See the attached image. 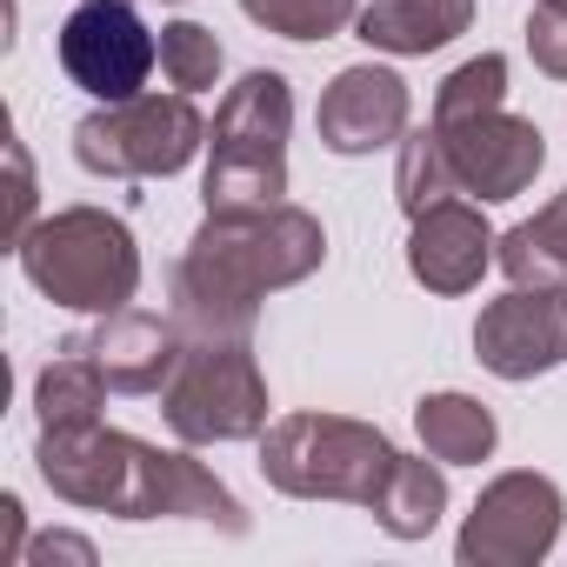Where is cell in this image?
Masks as SVG:
<instances>
[{"instance_id":"obj_24","label":"cell","mask_w":567,"mask_h":567,"mask_svg":"<svg viewBox=\"0 0 567 567\" xmlns=\"http://www.w3.org/2000/svg\"><path fill=\"white\" fill-rule=\"evenodd\" d=\"M527 54L547 81H567V8H534L527 14Z\"/></svg>"},{"instance_id":"obj_4","label":"cell","mask_w":567,"mask_h":567,"mask_svg":"<svg viewBox=\"0 0 567 567\" xmlns=\"http://www.w3.org/2000/svg\"><path fill=\"white\" fill-rule=\"evenodd\" d=\"M14 254L34 288L74 315H121L141 288V247L127 220L107 207H61L34 220Z\"/></svg>"},{"instance_id":"obj_9","label":"cell","mask_w":567,"mask_h":567,"mask_svg":"<svg viewBox=\"0 0 567 567\" xmlns=\"http://www.w3.org/2000/svg\"><path fill=\"white\" fill-rule=\"evenodd\" d=\"M61 74L94 94V101H134L161 61V41L147 34V21L134 14V0H81L61 21Z\"/></svg>"},{"instance_id":"obj_7","label":"cell","mask_w":567,"mask_h":567,"mask_svg":"<svg viewBox=\"0 0 567 567\" xmlns=\"http://www.w3.org/2000/svg\"><path fill=\"white\" fill-rule=\"evenodd\" d=\"M207 141V121L194 107V94H134V101H107L101 114H87L74 127V161L87 174L107 181H154V174H181Z\"/></svg>"},{"instance_id":"obj_10","label":"cell","mask_w":567,"mask_h":567,"mask_svg":"<svg viewBox=\"0 0 567 567\" xmlns=\"http://www.w3.org/2000/svg\"><path fill=\"white\" fill-rule=\"evenodd\" d=\"M447 161H454V181L461 194L474 200H514L534 187L540 161H547V141L534 121L507 114V107H487V114H467V121H434Z\"/></svg>"},{"instance_id":"obj_5","label":"cell","mask_w":567,"mask_h":567,"mask_svg":"<svg viewBox=\"0 0 567 567\" xmlns=\"http://www.w3.org/2000/svg\"><path fill=\"white\" fill-rule=\"evenodd\" d=\"M394 441L348 414H288L260 434V474L267 487L295 501H354L374 507L394 474Z\"/></svg>"},{"instance_id":"obj_11","label":"cell","mask_w":567,"mask_h":567,"mask_svg":"<svg viewBox=\"0 0 567 567\" xmlns=\"http://www.w3.org/2000/svg\"><path fill=\"white\" fill-rule=\"evenodd\" d=\"M474 354L501 381H534L567 361V288H507L474 321Z\"/></svg>"},{"instance_id":"obj_3","label":"cell","mask_w":567,"mask_h":567,"mask_svg":"<svg viewBox=\"0 0 567 567\" xmlns=\"http://www.w3.org/2000/svg\"><path fill=\"white\" fill-rule=\"evenodd\" d=\"M288 134H295V94L274 68H254L227 87L207 127V214H247L280 207L288 194Z\"/></svg>"},{"instance_id":"obj_26","label":"cell","mask_w":567,"mask_h":567,"mask_svg":"<svg viewBox=\"0 0 567 567\" xmlns=\"http://www.w3.org/2000/svg\"><path fill=\"white\" fill-rule=\"evenodd\" d=\"M28 560H81V567H94V547H87L81 534H41Z\"/></svg>"},{"instance_id":"obj_14","label":"cell","mask_w":567,"mask_h":567,"mask_svg":"<svg viewBox=\"0 0 567 567\" xmlns=\"http://www.w3.org/2000/svg\"><path fill=\"white\" fill-rule=\"evenodd\" d=\"M181 321L174 315H141V308H121V315H101L94 334H81L74 348L94 354V368L107 374L114 394H161L174 361H181Z\"/></svg>"},{"instance_id":"obj_12","label":"cell","mask_w":567,"mask_h":567,"mask_svg":"<svg viewBox=\"0 0 567 567\" xmlns=\"http://www.w3.org/2000/svg\"><path fill=\"white\" fill-rule=\"evenodd\" d=\"M321 141L334 154H374V147H394L408 134V81L394 68H341L321 94Z\"/></svg>"},{"instance_id":"obj_2","label":"cell","mask_w":567,"mask_h":567,"mask_svg":"<svg viewBox=\"0 0 567 567\" xmlns=\"http://www.w3.org/2000/svg\"><path fill=\"white\" fill-rule=\"evenodd\" d=\"M328 260V234L308 207H247L207 214L174 260V321L181 334H254L267 295L295 288Z\"/></svg>"},{"instance_id":"obj_16","label":"cell","mask_w":567,"mask_h":567,"mask_svg":"<svg viewBox=\"0 0 567 567\" xmlns=\"http://www.w3.org/2000/svg\"><path fill=\"white\" fill-rule=\"evenodd\" d=\"M494 267L514 288H567V187L520 227L494 240Z\"/></svg>"},{"instance_id":"obj_17","label":"cell","mask_w":567,"mask_h":567,"mask_svg":"<svg viewBox=\"0 0 567 567\" xmlns=\"http://www.w3.org/2000/svg\"><path fill=\"white\" fill-rule=\"evenodd\" d=\"M414 427H421V447L441 461V467H481L501 441L494 414L474 401V394H427L414 408Z\"/></svg>"},{"instance_id":"obj_19","label":"cell","mask_w":567,"mask_h":567,"mask_svg":"<svg viewBox=\"0 0 567 567\" xmlns=\"http://www.w3.org/2000/svg\"><path fill=\"white\" fill-rule=\"evenodd\" d=\"M101 401H107V374L94 368V354L87 348H61L48 368H41V381H34V414H41V427H87V421H101Z\"/></svg>"},{"instance_id":"obj_27","label":"cell","mask_w":567,"mask_h":567,"mask_svg":"<svg viewBox=\"0 0 567 567\" xmlns=\"http://www.w3.org/2000/svg\"><path fill=\"white\" fill-rule=\"evenodd\" d=\"M14 560H21V501L0 494V567H14Z\"/></svg>"},{"instance_id":"obj_25","label":"cell","mask_w":567,"mask_h":567,"mask_svg":"<svg viewBox=\"0 0 567 567\" xmlns=\"http://www.w3.org/2000/svg\"><path fill=\"white\" fill-rule=\"evenodd\" d=\"M8 247H21L28 240V227H34V167H28V147L21 141H8Z\"/></svg>"},{"instance_id":"obj_23","label":"cell","mask_w":567,"mask_h":567,"mask_svg":"<svg viewBox=\"0 0 567 567\" xmlns=\"http://www.w3.org/2000/svg\"><path fill=\"white\" fill-rule=\"evenodd\" d=\"M487 107H507V61L501 54H474L434 94V121H467V114H487Z\"/></svg>"},{"instance_id":"obj_8","label":"cell","mask_w":567,"mask_h":567,"mask_svg":"<svg viewBox=\"0 0 567 567\" xmlns=\"http://www.w3.org/2000/svg\"><path fill=\"white\" fill-rule=\"evenodd\" d=\"M560 514H567L560 487L547 474H534V467H514V474L481 487L454 554H461V567H534V560L554 554Z\"/></svg>"},{"instance_id":"obj_18","label":"cell","mask_w":567,"mask_h":567,"mask_svg":"<svg viewBox=\"0 0 567 567\" xmlns=\"http://www.w3.org/2000/svg\"><path fill=\"white\" fill-rule=\"evenodd\" d=\"M368 514H374L394 540H427V534L441 527V514H447V474H441V461L401 454L394 474H388V487H381V501H374Z\"/></svg>"},{"instance_id":"obj_15","label":"cell","mask_w":567,"mask_h":567,"mask_svg":"<svg viewBox=\"0 0 567 567\" xmlns=\"http://www.w3.org/2000/svg\"><path fill=\"white\" fill-rule=\"evenodd\" d=\"M474 0H374V8L354 14L361 41L381 54H434L454 34H467Z\"/></svg>"},{"instance_id":"obj_21","label":"cell","mask_w":567,"mask_h":567,"mask_svg":"<svg viewBox=\"0 0 567 567\" xmlns=\"http://www.w3.org/2000/svg\"><path fill=\"white\" fill-rule=\"evenodd\" d=\"M240 14L280 41H328L361 14V0H240Z\"/></svg>"},{"instance_id":"obj_13","label":"cell","mask_w":567,"mask_h":567,"mask_svg":"<svg viewBox=\"0 0 567 567\" xmlns=\"http://www.w3.org/2000/svg\"><path fill=\"white\" fill-rule=\"evenodd\" d=\"M494 227L481 220V207H467L461 194L414 214V234H408V267L427 295H467L481 288V274L494 267Z\"/></svg>"},{"instance_id":"obj_1","label":"cell","mask_w":567,"mask_h":567,"mask_svg":"<svg viewBox=\"0 0 567 567\" xmlns=\"http://www.w3.org/2000/svg\"><path fill=\"white\" fill-rule=\"evenodd\" d=\"M34 467L41 481L94 514H121V520H207L220 534H247V507L234 501V487L220 474H207L194 454L181 447H154L134 441L121 427H41L34 441Z\"/></svg>"},{"instance_id":"obj_6","label":"cell","mask_w":567,"mask_h":567,"mask_svg":"<svg viewBox=\"0 0 567 567\" xmlns=\"http://www.w3.org/2000/svg\"><path fill=\"white\" fill-rule=\"evenodd\" d=\"M161 414L187 447L267 434V381L254 361V334H187L161 388Z\"/></svg>"},{"instance_id":"obj_28","label":"cell","mask_w":567,"mask_h":567,"mask_svg":"<svg viewBox=\"0 0 567 567\" xmlns=\"http://www.w3.org/2000/svg\"><path fill=\"white\" fill-rule=\"evenodd\" d=\"M534 8H567V0H534Z\"/></svg>"},{"instance_id":"obj_20","label":"cell","mask_w":567,"mask_h":567,"mask_svg":"<svg viewBox=\"0 0 567 567\" xmlns=\"http://www.w3.org/2000/svg\"><path fill=\"white\" fill-rule=\"evenodd\" d=\"M394 194H401V214H408V220L461 194V181H454V161H447V147H441V134H434V127H421V134H401Z\"/></svg>"},{"instance_id":"obj_22","label":"cell","mask_w":567,"mask_h":567,"mask_svg":"<svg viewBox=\"0 0 567 567\" xmlns=\"http://www.w3.org/2000/svg\"><path fill=\"white\" fill-rule=\"evenodd\" d=\"M161 74H167V87H181V94L214 87V81H220V41H214L200 21L161 28Z\"/></svg>"}]
</instances>
